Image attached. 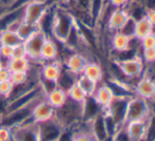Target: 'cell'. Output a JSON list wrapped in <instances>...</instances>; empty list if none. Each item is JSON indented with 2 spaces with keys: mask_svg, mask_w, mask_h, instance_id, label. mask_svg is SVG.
Listing matches in <instances>:
<instances>
[{
  "mask_svg": "<svg viewBox=\"0 0 155 141\" xmlns=\"http://www.w3.org/2000/svg\"><path fill=\"white\" fill-rule=\"evenodd\" d=\"M55 119L63 129H73L84 120V103H78L68 98L62 106L56 108Z\"/></svg>",
  "mask_w": 155,
  "mask_h": 141,
  "instance_id": "obj_1",
  "label": "cell"
},
{
  "mask_svg": "<svg viewBox=\"0 0 155 141\" xmlns=\"http://www.w3.org/2000/svg\"><path fill=\"white\" fill-rule=\"evenodd\" d=\"M76 25V20L73 14L63 6H56L54 13L52 37L57 42L63 43L70 34L71 30Z\"/></svg>",
  "mask_w": 155,
  "mask_h": 141,
  "instance_id": "obj_2",
  "label": "cell"
},
{
  "mask_svg": "<svg viewBox=\"0 0 155 141\" xmlns=\"http://www.w3.org/2000/svg\"><path fill=\"white\" fill-rule=\"evenodd\" d=\"M152 117L149 101L136 95L129 98L126 111V123L136 120H148Z\"/></svg>",
  "mask_w": 155,
  "mask_h": 141,
  "instance_id": "obj_3",
  "label": "cell"
},
{
  "mask_svg": "<svg viewBox=\"0 0 155 141\" xmlns=\"http://www.w3.org/2000/svg\"><path fill=\"white\" fill-rule=\"evenodd\" d=\"M48 37L49 36L45 32L38 30L32 36H30L27 40L23 41V45H25V51H27V57L32 62H40L41 49H42L43 43Z\"/></svg>",
  "mask_w": 155,
  "mask_h": 141,
  "instance_id": "obj_4",
  "label": "cell"
},
{
  "mask_svg": "<svg viewBox=\"0 0 155 141\" xmlns=\"http://www.w3.org/2000/svg\"><path fill=\"white\" fill-rule=\"evenodd\" d=\"M117 63H118L124 75L128 79L138 80L143 75L146 63L143 62V60L141 59V57L138 54H136L133 57L121 60V61L117 62Z\"/></svg>",
  "mask_w": 155,
  "mask_h": 141,
  "instance_id": "obj_5",
  "label": "cell"
},
{
  "mask_svg": "<svg viewBox=\"0 0 155 141\" xmlns=\"http://www.w3.org/2000/svg\"><path fill=\"white\" fill-rule=\"evenodd\" d=\"M50 3L43 0H29L23 8V21L31 24H38Z\"/></svg>",
  "mask_w": 155,
  "mask_h": 141,
  "instance_id": "obj_6",
  "label": "cell"
},
{
  "mask_svg": "<svg viewBox=\"0 0 155 141\" xmlns=\"http://www.w3.org/2000/svg\"><path fill=\"white\" fill-rule=\"evenodd\" d=\"M130 97L126 96H115L111 104L104 110L107 112L116 123L117 127L120 129L126 124V111H127V104Z\"/></svg>",
  "mask_w": 155,
  "mask_h": 141,
  "instance_id": "obj_7",
  "label": "cell"
},
{
  "mask_svg": "<svg viewBox=\"0 0 155 141\" xmlns=\"http://www.w3.org/2000/svg\"><path fill=\"white\" fill-rule=\"evenodd\" d=\"M63 127L60 123L53 117L52 119L38 123V131L40 141H57Z\"/></svg>",
  "mask_w": 155,
  "mask_h": 141,
  "instance_id": "obj_8",
  "label": "cell"
},
{
  "mask_svg": "<svg viewBox=\"0 0 155 141\" xmlns=\"http://www.w3.org/2000/svg\"><path fill=\"white\" fill-rule=\"evenodd\" d=\"M13 141H40L38 131V123L21 124L12 127Z\"/></svg>",
  "mask_w": 155,
  "mask_h": 141,
  "instance_id": "obj_9",
  "label": "cell"
},
{
  "mask_svg": "<svg viewBox=\"0 0 155 141\" xmlns=\"http://www.w3.org/2000/svg\"><path fill=\"white\" fill-rule=\"evenodd\" d=\"M134 95L151 101L155 98V81L151 78L143 75L134 85Z\"/></svg>",
  "mask_w": 155,
  "mask_h": 141,
  "instance_id": "obj_10",
  "label": "cell"
},
{
  "mask_svg": "<svg viewBox=\"0 0 155 141\" xmlns=\"http://www.w3.org/2000/svg\"><path fill=\"white\" fill-rule=\"evenodd\" d=\"M151 118L148 120H136L127 122L124 124L127 133L132 141H145L147 136L149 122Z\"/></svg>",
  "mask_w": 155,
  "mask_h": 141,
  "instance_id": "obj_11",
  "label": "cell"
},
{
  "mask_svg": "<svg viewBox=\"0 0 155 141\" xmlns=\"http://www.w3.org/2000/svg\"><path fill=\"white\" fill-rule=\"evenodd\" d=\"M129 17H130V15H129L128 11L124 8H114L106 22L107 31L112 32V33L120 31L124 25V23L129 19Z\"/></svg>",
  "mask_w": 155,
  "mask_h": 141,
  "instance_id": "obj_12",
  "label": "cell"
},
{
  "mask_svg": "<svg viewBox=\"0 0 155 141\" xmlns=\"http://www.w3.org/2000/svg\"><path fill=\"white\" fill-rule=\"evenodd\" d=\"M92 97L94 98V100L100 105L102 110H106L113 101L115 95L113 93L112 88H110V85L107 82H104V83L100 82V83H98L97 88H96Z\"/></svg>",
  "mask_w": 155,
  "mask_h": 141,
  "instance_id": "obj_13",
  "label": "cell"
},
{
  "mask_svg": "<svg viewBox=\"0 0 155 141\" xmlns=\"http://www.w3.org/2000/svg\"><path fill=\"white\" fill-rule=\"evenodd\" d=\"M88 58L81 53L78 52H74L72 53L67 59L63 62V68L69 70L72 73L76 74V75H80L84 71V66L88 63Z\"/></svg>",
  "mask_w": 155,
  "mask_h": 141,
  "instance_id": "obj_14",
  "label": "cell"
},
{
  "mask_svg": "<svg viewBox=\"0 0 155 141\" xmlns=\"http://www.w3.org/2000/svg\"><path fill=\"white\" fill-rule=\"evenodd\" d=\"M55 115V108L53 107L47 100H42L38 104L34 106L32 111V118L35 122L40 123L52 119Z\"/></svg>",
  "mask_w": 155,
  "mask_h": 141,
  "instance_id": "obj_15",
  "label": "cell"
},
{
  "mask_svg": "<svg viewBox=\"0 0 155 141\" xmlns=\"http://www.w3.org/2000/svg\"><path fill=\"white\" fill-rule=\"evenodd\" d=\"M62 63L59 60H54V61L42 62L40 69V78L54 81L57 83V80L59 78L62 71Z\"/></svg>",
  "mask_w": 155,
  "mask_h": 141,
  "instance_id": "obj_16",
  "label": "cell"
},
{
  "mask_svg": "<svg viewBox=\"0 0 155 141\" xmlns=\"http://www.w3.org/2000/svg\"><path fill=\"white\" fill-rule=\"evenodd\" d=\"M59 46L53 37H48L42 45L40 53V62H49L58 60Z\"/></svg>",
  "mask_w": 155,
  "mask_h": 141,
  "instance_id": "obj_17",
  "label": "cell"
},
{
  "mask_svg": "<svg viewBox=\"0 0 155 141\" xmlns=\"http://www.w3.org/2000/svg\"><path fill=\"white\" fill-rule=\"evenodd\" d=\"M91 130L94 137L97 141H107L109 139L108 131H107L106 121H104V111L97 114L93 119H91Z\"/></svg>",
  "mask_w": 155,
  "mask_h": 141,
  "instance_id": "obj_18",
  "label": "cell"
},
{
  "mask_svg": "<svg viewBox=\"0 0 155 141\" xmlns=\"http://www.w3.org/2000/svg\"><path fill=\"white\" fill-rule=\"evenodd\" d=\"M131 38L121 33L120 31L114 32L110 35V46L112 52H126L130 49Z\"/></svg>",
  "mask_w": 155,
  "mask_h": 141,
  "instance_id": "obj_19",
  "label": "cell"
},
{
  "mask_svg": "<svg viewBox=\"0 0 155 141\" xmlns=\"http://www.w3.org/2000/svg\"><path fill=\"white\" fill-rule=\"evenodd\" d=\"M81 74L86 77L92 79L93 81L97 82V83H100L104 80V70H102L101 66L94 60L88 61Z\"/></svg>",
  "mask_w": 155,
  "mask_h": 141,
  "instance_id": "obj_20",
  "label": "cell"
},
{
  "mask_svg": "<svg viewBox=\"0 0 155 141\" xmlns=\"http://www.w3.org/2000/svg\"><path fill=\"white\" fill-rule=\"evenodd\" d=\"M45 100L56 110V108L60 107V106H62L67 102L68 100L67 92L57 86V88H55L54 90H52L51 92L45 95Z\"/></svg>",
  "mask_w": 155,
  "mask_h": 141,
  "instance_id": "obj_21",
  "label": "cell"
},
{
  "mask_svg": "<svg viewBox=\"0 0 155 141\" xmlns=\"http://www.w3.org/2000/svg\"><path fill=\"white\" fill-rule=\"evenodd\" d=\"M78 76L79 75H76V74L67 70L65 68H62L61 74H60L59 78L57 80V86L67 92L74 83H76Z\"/></svg>",
  "mask_w": 155,
  "mask_h": 141,
  "instance_id": "obj_22",
  "label": "cell"
},
{
  "mask_svg": "<svg viewBox=\"0 0 155 141\" xmlns=\"http://www.w3.org/2000/svg\"><path fill=\"white\" fill-rule=\"evenodd\" d=\"M153 32V25L148 21L146 17L138 19L135 22V29H134V37L140 40L145 36L149 35L150 33Z\"/></svg>",
  "mask_w": 155,
  "mask_h": 141,
  "instance_id": "obj_23",
  "label": "cell"
},
{
  "mask_svg": "<svg viewBox=\"0 0 155 141\" xmlns=\"http://www.w3.org/2000/svg\"><path fill=\"white\" fill-rule=\"evenodd\" d=\"M6 68L11 72H28L31 68V60L25 58H11L8 60Z\"/></svg>",
  "mask_w": 155,
  "mask_h": 141,
  "instance_id": "obj_24",
  "label": "cell"
},
{
  "mask_svg": "<svg viewBox=\"0 0 155 141\" xmlns=\"http://www.w3.org/2000/svg\"><path fill=\"white\" fill-rule=\"evenodd\" d=\"M76 82H77L78 85L82 88V91L86 93V95L88 97L93 96L94 93H95V91H96V88H97V86H98L97 82L93 81L92 79L86 77V76L82 75V74H80V75L78 76L77 81Z\"/></svg>",
  "mask_w": 155,
  "mask_h": 141,
  "instance_id": "obj_25",
  "label": "cell"
},
{
  "mask_svg": "<svg viewBox=\"0 0 155 141\" xmlns=\"http://www.w3.org/2000/svg\"><path fill=\"white\" fill-rule=\"evenodd\" d=\"M23 41L20 39L17 33L3 30L0 32V44L1 45H8V46H15L17 44H20Z\"/></svg>",
  "mask_w": 155,
  "mask_h": 141,
  "instance_id": "obj_26",
  "label": "cell"
},
{
  "mask_svg": "<svg viewBox=\"0 0 155 141\" xmlns=\"http://www.w3.org/2000/svg\"><path fill=\"white\" fill-rule=\"evenodd\" d=\"M68 98L71 99L72 101H75L78 103H84L86 101V99L88 98V96L86 95V93L82 91V88L76 83H74L69 90L67 91Z\"/></svg>",
  "mask_w": 155,
  "mask_h": 141,
  "instance_id": "obj_27",
  "label": "cell"
},
{
  "mask_svg": "<svg viewBox=\"0 0 155 141\" xmlns=\"http://www.w3.org/2000/svg\"><path fill=\"white\" fill-rule=\"evenodd\" d=\"M38 30H40L38 24H31V23H27L23 21L20 27H19L18 31H17V34L20 37L21 40L25 41V40H27L30 36H32L35 32L38 31Z\"/></svg>",
  "mask_w": 155,
  "mask_h": 141,
  "instance_id": "obj_28",
  "label": "cell"
},
{
  "mask_svg": "<svg viewBox=\"0 0 155 141\" xmlns=\"http://www.w3.org/2000/svg\"><path fill=\"white\" fill-rule=\"evenodd\" d=\"M104 3H106V0H91L89 12H90V15L92 16L93 20L95 21V24L97 22L98 18H99L100 14H101L102 10H104Z\"/></svg>",
  "mask_w": 155,
  "mask_h": 141,
  "instance_id": "obj_29",
  "label": "cell"
},
{
  "mask_svg": "<svg viewBox=\"0 0 155 141\" xmlns=\"http://www.w3.org/2000/svg\"><path fill=\"white\" fill-rule=\"evenodd\" d=\"M29 73L28 72H13L11 74V82L13 85H21L29 81Z\"/></svg>",
  "mask_w": 155,
  "mask_h": 141,
  "instance_id": "obj_30",
  "label": "cell"
},
{
  "mask_svg": "<svg viewBox=\"0 0 155 141\" xmlns=\"http://www.w3.org/2000/svg\"><path fill=\"white\" fill-rule=\"evenodd\" d=\"M12 53H13V46L0 44V60H1V62L3 63L4 66H6L8 60L12 58Z\"/></svg>",
  "mask_w": 155,
  "mask_h": 141,
  "instance_id": "obj_31",
  "label": "cell"
},
{
  "mask_svg": "<svg viewBox=\"0 0 155 141\" xmlns=\"http://www.w3.org/2000/svg\"><path fill=\"white\" fill-rule=\"evenodd\" d=\"M139 43H140V47L143 50L153 49V47H155V32H152L149 35L141 38L139 40Z\"/></svg>",
  "mask_w": 155,
  "mask_h": 141,
  "instance_id": "obj_32",
  "label": "cell"
},
{
  "mask_svg": "<svg viewBox=\"0 0 155 141\" xmlns=\"http://www.w3.org/2000/svg\"><path fill=\"white\" fill-rule=\"evenodd\" d=\"M135 22H136L135 19H133L132 17H129V19L127 20V22L124 23L123 29L120 30V32L121 33H124V35H127L128 37H134Z\"/></svg>",
  "mask_w": 155,
  "mask_h": 141,
  "instance_id": "obj_33",
  "label": "cell"
},
{
  "mask_svg": "<svg viewBox=\"0 0 155 141\" xmlns=\"http://www.w3.org/2000/svg\"><path fill=\"white\" fill-rule=\"evenodd\" d=\"M13 88H14V85L11 82V80L0 81V96L8 99L10 97L11 93H12Z\"/></svg>",
  "mask_w": 155,
  "mask_h": 141,
  "instance_id": "obj_34",
  "label": "cell"
},
{
  "mask_svg": "<svg viewBox=\"0 0 155 141\" xmlns=\"http://www.w3.org/2000/svg\"><path fill=\"white\" fill-rule=\"evenodd\" d=\"M145 63H153L155 62V47L153 49H141V54L139 55Z\"/></svg>",
  "mask_w": 155,
  "mask_h": 141,
  "instance_id": "obj_35",
  "label": "cell"
},
{
  "mask_svg": "<svg viewBox=\"0 0 155 141\" xmlns=\"http://www.w3.org/2000/svg\"><path fill=\"white\" fill-rule=\"evenodd\" d=\"M0 141H13L12 127L0 124Z\"/></svg>",
  "mask_w": 155,
  "mask_h": 141,
  "instance_id": "obj_36",
  "label": "cell"
},
{
  "mask_svg": "<svg viewBox=\"0 0 155 141\" xmlns=\"http://www.w3.org/2000/svg\"><path fill=\"white\" fill-rule=\"evenodd\" d=\"M112 141H132L131 140V138L129 137L126 129H124V125L123 127H120V129L117 130L116 133L113 135Z\"/></svg>",
  "mask_w": 155,
  "mask_h": 141,
  "instance_id": "obj_37",
  "label": "cell"
},
{
  "mask_svg": "<svg viewBox=\"0 0 155 141\" xmlns=\"http://www.w3.org/2000/svg\"><path fill=\"white\" fill-rule=\"evenodd\" d=\"M27 57V51L23 45V42L13 46L12 58H25Z\"/></svg>",
  "mask_w": 155,
  "mask_h": 141,
  "instance_id": "obj_38",
  "label": "cell"
},
{
  "mask_svg": "<svg viewBox=\"0 0 155 141\" xmlns=\"http://www.w3.org/2000/svg\"><path fill=\"white\" fill-rule=\"evenodd\" d=\"M145 17L148 19V21L153 25V29H155V10H152V8H146Z\"/></svg>",
  "mask_w": 155,
  "mask_h": 141,
  "instance_id": "obj_39",
  "label": "cell"
},
{
  "mask_svg": "<svg viewBox=\"0 0 155 141\" xmlns=\"http://www.w3.org/2000/svg\"><path fill=\"white\" fill-rule=\"evenodd\" d=\"M114 8H123L128 4L129 0H107Z\"/></svg>",
  "mask_w": 155,
  "mask_h": 141,
  "instance_id": "obj_40",
  "label": "cell"
},
{
  "mask_svg": "<svg viewBox=\"0 0 155 141\" xmlns=\"http://www.w3.org/2000/svg\"><path fill=\"white\" fill-rule=\"evenodd\" d=\"M11 74L12 72L8 70L6 66H3V68L0 70V81H6V80L11 79Z\"/></svg>",
  "mask_w": 155,
  "mask_h": 141,
  "instance_id": "obj_41",
  "label": "cell"
},
{
  "mask_svg": "<svg viewBox=\"0 0 155 141\" xmlns=\"http://www.w3.org/2000/svg\"><path fill=\"white\" fill-rule=\"evenodd\" d=\"M3 66H3V63H2L1 60H0V70H1V69L3 68Z\"/></svg>",
  "mask_w": 155,
  "mask_h": 141,
  "instance_id": "obj_42",
  "label": "cell"
},
{
  "mask_svg": "<svg viewBox=\"0 0 155 141\" xmlns=\"http://www.w3.org/2000/svg\"><path fill=\"white\" fill-rule=\"evenodd\" d=\"M152 141H155V138H154V139H153V140H152Z\"/></svg>",
  "mask_w": 155,
  "mask_h": 141,
  "instance_id": "obj_43",
  "label": "cell"
},
{
  "mask_svg": "<svg viewBox=\"0 0 155 141\" xmlns=\"http://www.w3.org/2000/svg\"><path fill=\"white\" fill-rule=\"evenodd\" d=\"M0 2H1V1H0Z\"/></svg>",
  "mask_w": 155,
  "mask_h": 141,
  "instance_id": "obj_44",
  "label": "cell"
}]
</instances>
